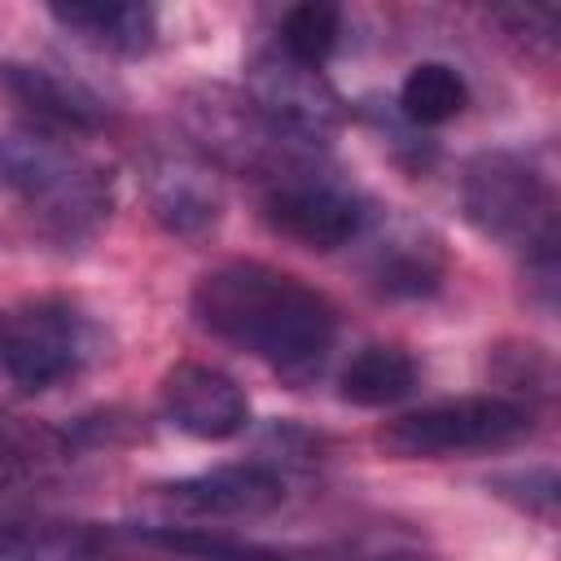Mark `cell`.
<instances>
[{
  "mask_svg": "<svg viewBox=\"0 0 561 561\" xmlns=\"http://www.w3.org/2000/svg\"><path fill=\"white\" fill-rule=\"evenodd\" d=\"M193 320L294 386L311 381L337 342L333 302L307 280L254 259L202 272L193 285Z\"/></svg>",
  "mask_w": 561,
  "mask_h": 561,
  "instance_id": "cell-1",
  "label": "cell"
},
{
  "mask_svg": "<svg viewBox=\"0 0 561 561\" xmlns=\"http://www.w3.org/2000/svg\"><path fill=\"white\" fill-rule=\"evenodd\" d=\"M0 193L61 245L92 241L114 210V175L66 136L39 127H0Z\"/></svg>",
  "mask_w": 561,
  "mask_h": 561,
  "instance_id": "cell-2",
  "label": "cell"
},
{
  "mask_svg": "<svg viewBox=\"0 0 561 561\" xmlns=\"http://www.w3.org/2000/svg\"><path fill=\"white\" fill-rule=\"evenodd\" d=\"M465 219L526 254V276L539 289V302L557 298V188L552 180L513 149H482L460 171Z\"/></svg>",
  "mask_w": 561,
  "mask_h": 561,
  "instance_id": "cell-3",
  "label": "cell"
},
{
  "mask_svg": "<svg viewBox=\"0 0 561 561\" xmlns=\"http://www.w3.org/2000/svg\"><path fill=\"white\" fill-rule=\"evenodd\" d=\"M105 351L110 337L101 320L61 294L26 298L0 320V373L22 394H44L83 377Z\"/></svg>",
  "mask_w": 561,
  "mask_h": 561,
  "instance_id": "cell-4",
  "label": "cell"
},
{
  "mask_svg": "<svg viewBox=\"0 0 561 561\" xmlns=\"http://www.w3.org/2000/svg\"><path fill=\"white\" fill-rule=\"evenodd\" d=\"M535 412L500 394H456L412 408L377 430V443L399 460H443L465 451H504L535 434Z\"/></svg>",
  "mask_w": 561,
  "mask_h": 561,
  "instance_id": "cell-5",
  "label": "cell"
},
{
  "mask_svg": "<svg viewBox=\"0 0 561 561\" xmlns=\"http://www.w3.org/2000/svg\"><path fill=\"white\" fill-rule=\"evenodd\" d=\"M373 202L311 158L263 184V224L302 250L324 254L351 245L373 228Z\"/></svg>",
  "mask_w": 561,
  "mask_h": 561,
  "instance_id": "cell-6",
  "label": "cell"
},
{
  "mask_svg": "<svg viewBox=\"0 0 561 561\" xmlns=\"http://www.w3.org/2000/svg\"><path fill=\"white\" fill-rule=\"evenodd\" d=\"M184 123L202 158H215L237 171H259L267 180L311 158V149L280 136L245 92L197 88L184 96Z\"/></svg>",
  "mask_w": 561,
  "mask_h": 561,
  "instance_id": "cell-7",
  "label": "cell"
},
{
  "mask_svg": "<svg viewBox=\"0 0 561 561\" xmlns=\"http://www.w3.org/2000/svg\"><path fill=\"white\" fill-rule=\"evenodd\" d=\"M245 96L280 136H289L294 145H307V149L324 145L346 118V105H342L337 88L329 83V75L320 66H302V61L285 57L280 48H263L250 57Z\"/></svg>",
  "mask_w": 561,
  "mask_h": 561,
  "instance_id": "cell-8",
  "label": "cell"
},
{
  "mask_svg": "<svg viewBox=\"0 0 561 561\" xmlns=\"http://www.w3.org/2000/svg\"><path fill=\"white\" fill-rule=\"evenodd\" d=\"M158 504L184 522H250L285 504V478L267 460L215 465L158 486Z\"/></svg>",
  "mask_w": 561,
  "mask_h": 561,
  "instance_id": "cell-9",
  "label": "cell"
},
{
  "mask_svg": "<svg viewBox=\"0 0 561 561\" xmlns=\"http://www.w3.org/2000/svg\"><path fill=\"white\" fill-rule=\"evenodd\" d=\"M145 197L158 228L171 237H206L224 219V188L197 149H153L145 158Z\"/></svg>",
  "mask_w": 561,
  "mask_h": 561,
  "instance_id": "cell-10",
  "label": "cell"
},
{
  "mask_svg": "<svg viewBox=\"0 0 561 561\" xmlns=\"http://www.w3.org/2000/svg\"><path fill=\"white\" fill-rule=\"evenodd\" d=\"M0 92L31 118L26 127L53 131V136H88L110 123V105L96 88L83 79L39 66V61H4L0 66Z\"/></svg>",
  "mask_w": 561,
  "mask_h": 561,
  "instance_id": "cell-11",
  "label": "cell"
},
{
  "mask_svg": "<svg viewBox=\"0 0 561 561\" xmlns=\"http://www.w3.org/2000/svg\"><path fill=\"white\" fill-rule=\"evenodd\" d=\"M162 412L167 421L202 443H224L237 438L250 425V399L245 390L215 364L180 359L162 373Z\"/></svg>",
  "mask_w": 561,
  "mask_h": 561,
  "instance_id": "cell-12",
  "label": "cell"
},
{
  "mask_svg": "<svg viewBox=\"0 0 561 561\" xmlns=\"http://www.w3.org/2000/svg\"><path fill=\"white\" fill-rule=\"evenodd\" d=\"M364 276L386 298H425L447 276V250L425 224L394 219L381 224V232L373 237Z\"/></svg>",
  "mask_w": 561,
  "mask_h": 561,
  "instance_id": "cell-13",
  "label": "cell"
},
{
  "mask_svg": "<svg viewBox=\"0 0 561 561\" xmlns=\"http://www.w3.org/2000/svg\"><path fill=\"white\" fill-rule=\"evenodd\" d=\"M48 18L79 44L110 57H145L158 44V9L127 0H70L48 4Z\"/></svg>",
  "mask_w": 561,
  "mask_h": 561,
  "instance_id": "cell-14",
  "label": "cell"
},
{
  "mask_svg": "<svg viewBox=\"0 0 561 561\" xmlns=\"http://www.w3.org/2000/svg\"><path fill=\"white\" fill-rule=\"evenodd\" d=\"M110 530L101 522L53 513H0V561H101Z\"/></svg>",
  "mask_w": 561,
  "mask_h": 561,
  "instance_id": "cell-15",
  "label": "cell"
},
{
  "mask_svg": "<svg viewBox=\"0 0 561 561\" xmlns=\"http://www.w3.org/2000/svg\"><path fill=\"white\" fill-rule=\"evenodd\" d=\"M416 381H421V368L403 346L373 342L346 359L337 377V394L355 408H394L416 390Z\"/></svg>",
  "mask_w": 561,
  "mask_h": 561,
  "instance_id": "cell-16",
  "label": "cell"
},
{
  "mask_svg": "<svg viewBox=\"0 0 561 561\" xmlns=\"http://www.w3.org/2000/svg\"><path fill=\"white\" fill-rule=\"evenodd\" d=\"M469 105V83L447 61H416L399 83V114L412 127H443Z\"/></svg>",
  "mask_w": 561,
  "mask_h": 561,
  "instance_id": "cell-17",
  "label": "cell"
},
{
  "mask_svg": "<svg viewBox=\"0 0 561 561\" xmlns=\"http://www.w3.org/2000/svg\"><path fill=\"white\" fill-rule=\"evenodd\" d=\"M491 377L500 381V399L526 408V412H543L557 394V368L552 355L543 346L530 342H504L491 351Z\"/></svg>",
  "mask_w": 561,
  "mask_h": 561,
  "instance_id": "cell-18",
  "label": "cell"
},
{
  "mask_svg": "<svg viewBox=\"0 0 561 561\" xmlns=\"http://www.w3.org/2000/svg\"><path fill=\"white\" fill-rule=\"evenodd\" d=\"M342 39V9L324 4V0H307L285 9L280 26H276V48L302 66H324L329 53Z\"/></svg>",
  "mask_w": 561,
  "mask_h": 561,
  "instance_id": "cell-19",
  "label": "cell"
},
{
  "mask_svg": "<svg viewBox=\"0 0 561 561\" xmlns=\"http://www.w3.org/2000/svg\"><path fill=\"white\" fill-rule=\"evenodd\" d=\"M61 456H70L66 434L22 421H0V486L44 478Z\"/></svg>",
  "mask_w": 561,
  "mask_h": 561,
  "instance_id": "cell-20",
  "label": "cell"
},
{
  "mask_svg": "<svg viewBox=\"0 0 561 561\" xmlns=\"http://www.w3.org/2000/svg\"><path fill=\"white\" fill-rule=\"evenodd\" d=\"M495 495H504L508 504H517L522 513L539 517V522H557V469L552 465H535V469H513V473H495L486 482Z\"/></svg>",
  "mask_w": 561,
  "mask_h": 561,
  "instance_id": "cell-21",
  "label": "cell"
},
{
  "mask_svg": "<svg viewBox=\"0 0 561 561\" xmlns=\"http://www.w3.org/2000/svg\"><path fill=\"white\" fill-rule=\"evenodd\" d=\"M517 44L535 48L539 57L557 53V35H561V13L552 4H513V9H495L491 13Z\"/></svg>",
  "mask_w": 561,
  "mask_h": 561,
  "instance_id": "cell-22",
  "label": "cell"
},
{
  "mask_svg": "<svg viewBox=\"0 0 561 561\" xmlns=\"http://www.w3.org/2000/svg\"><path fill=\"white\" fill-rule=\"evenodd\" d=\"M373 561H443V557L421 552V548H403V552H386V557H373Z\"/></svg>",
  "mask_w": 561,
  "mask_h": 561,
  "instance_id": "cell-23",
  "label": "cell"
},
{
  "mask_svg": "<svg viewBox=\"0 0 561 561\" xmlns=\"http://www.w3.org/2000/svg\"><path fill=\"white\" fill-rule=\"evenodd\" d=\"M215 561H285V557H272V552H219Z\"/></svg>",
  "mask_w": 561,
  "mask_h": 561,
  "instance_id": "cell-24",
  "label": "cell"
}]
</instances>
